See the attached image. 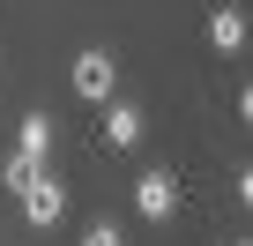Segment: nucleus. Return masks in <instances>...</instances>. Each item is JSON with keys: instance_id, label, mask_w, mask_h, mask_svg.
<instances>
[{"instance_id": "nucleus-1", "label": "nucleus", "mask_w": 253, "mask_h": 246, "mask_svg": "<svg viewBox=\"0 0 253 246\" xmlns=\"http://www.w3.org/2000/svg\"><path fill=\"white\" fill-rule=\"evenodd\" d=\"M134 209H142L149 224L179 216V179H171V172H142V179H134Z\"/></svg>"}, {"instance_id": "nucleus-2", "label": "nucleus", "mask_w": 253, "mask_h": 246, "mask_svg": "<svg viewBox=\"0 0 253 246\" xmlns=\"http://www.w3.org/2000/svg\"><path fill=\"white\" fill-rule=\"evenodd\" d=\"M112 82H119V75H112V52H97V45H89V52L75 60V97H89V104H112Z\"/></svg>"}, {"instance_id": "nucleus-3", "label": "nucleus", "mask_w": 253, "mask_h": 246, "mask_svg": "<svg viewBox=\"0 0 253 246\" xmlns=\"http://www.w3.org/2000/svg\"><path fill=\"white\" fill-rule=\"evenodd\" d=\"M23 216H30V224H60V216H67V187H60L52 172H38V179L23 187Z\"/></svg>"}, {"instance_id": "nucleus-4", "label": "nucleus", "mask_w": 253, "mask_h": 246, "mask_svg": "<svg viewBox=\"0 0 253 246\" xmlns=\"http://www.w3.org/2000/svg\"><path fill=\"white\" fill-rule=\"evenodd\" d=\"M104 142H112V149H134V142H142V104L112 97V104H104Z\"/></svg>"}, {"instance_id": "nucleus-5", "label": "nucleus", "mask_w": 253, "mask_h": 246, "mask_svg": "<svg viewBox=\"0 0 253 246\" xmlns=\"http://www.w3.org/2000/svg\"><path fill=\"white\" fill-rule=\"evenodd\" d=\"M45 149H52V119H45V112H23V127H15V157L45 164Z\"/></svg>"}, {"instance_id": "nucleus-6", "label": "nucleus", "mask_w": 253, "mask_h": 246, "mask_svg": "<svg viewBox=\"0 0 253 246\" xmlns=\"http://www.w3.org/2000/svg\"><path fill=\"white\" fill-rule=\"evenodd\" d=\"M209 45H216V52H238V45H246V15H238V8H216V15H209Z\"/></svg>"}, {"instance_id": "nucleus-7", "label": "nucleus", "mask_w": 253, "mask_h": 246, "mask_svg": "<svg viewBox=\"0 0 253 246\" xmlns=\"http://www.w3.org/2000/svg\"><path fill=\"white\" fill-rule=\"evenodd\" d=\"M38 172H45V164H30V157H8V164H0V179H8V187H15V194H23V187H30V179H38Z\"/></svg>"}, {"instance_id": "nucleus-8", "label": "nucleus", "mask_w": 253, "mask_h": 246, "mask_svg": "<svg viewBox=\"0 0 253 246\" xmlns=\"http://www.w3.org/2000/svg\"><path fill=\"white\" fill-rule=\"evenodd\" d=\"M82 246H126V239H119V224H89V231H82Z\"/></svg>"}, {"instance_id": "nucleus-9", "label": "nucleus", "mask_w": 253, "mask_h": 246, "mask_svg": "<svg viewBox=\"0 0 253 246\" xmlns=\"http://www.w3.org/2000/svg\"><path fill=\"white\" fill-rule=\"evenodd\" d=\"M238 209H253V164L238 172Z\"/></svg>"}, {"instance_id": "nucleus-10", "label": "nucleus", "mask_w": 253, "mask_h": 246, "mask_svg": "<svg viewBox=\"0 0 253 246\" xmlns=\"http://www.w3.org/2000/svg\"><path fill=\"white\" fill-rule=\"evenodd\" d=\"M238 112H246V127H253V82H246V90H238Z\"/></svg>"}, {"instance_id": "nucleus-11", "label": "nucleus", "mask_w": 253, "mask_h": 246, "mask_svg": "<svg viewBox=\"0 0 253 246\" xmlns=\"http://www.w3.org/2000/svg\"><path fill=\"white\" fill-rule=\"evenodd\" d=\"M246 246H253V239H246Z\"/></svg>"}]
</instances>
